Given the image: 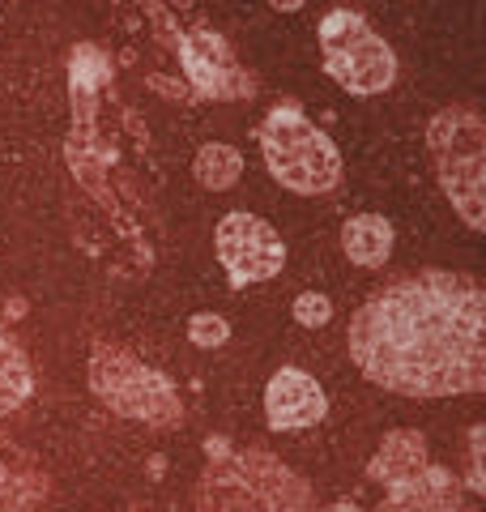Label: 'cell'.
<instances>
[{
    "label": "cell",
    "instance_id": "obj_13",
    "mask_svg": "<svg viewBox=\"0 0 486 512\" xmlns=\"http://www.w3.org/2000/svg\"><path fill=\"white\" fill-rule=\"evenodd\" d=\"M30 389H35V376H30V363L22 355V346L9 338V329L0 325V419L18 410Z\"/></svg>",
    "mask_w": 486,
    "mask_h": 512
},
{
    "label": "cell",
    "instance_id": "obj_2",
    "mask_svg": "<svg viewBox=\"0 0 486 512\" xmlns=\"http://www.w3.org/2000/svg\"><path fill=\"white\" fill-rule=\"evenodd\" d=\"M201 512H312V491L269 453H231L209 461Z\"/></svg>",
    "mask_w": 486,
    "mask_h": 512
},
{
    "label": "cell",
    "instance_id": "obj_12",
    "mask_svg": "<svg viewBox=\"0 0 486 512\" xmlns=\"http://www.w3.org/2000/svg\"><path fill=\"white\" fill-rule=\"evenodd\" d=\"M342 248L354 265L376 269L388 261V252H393V227H388L380 214H359L342 227Z\"/></svg>",
    "mask_w": 486,
    "mask_h": 512
},
{
    "label": "cell",
    "instance_id": "obj_3",
    "mask_svg": "<svg viewBox=\"0 0 486 512\" xmlns=\"http://www.w3.org/2000/svg\"><path fill=\"white\" fill-rule=\"evenodd\" d=\"M431 158L465 227H486V128L474 111L448 107L431 120Z\"/></svg>",
    "mask_w": 486,
    "mask_h": 512
},
{
    "label": "cell",
    "instance_id": "obj_14",
    "mask_svg": "<svg viewBox=\"0 0 486 512\" xmlns=\"http://www.w3.org/2000/svg\"><path fill=\"white\" fill-rule=\"evenodd\" d=\"M43 495L39 474L26 461H9L0 457V512H22Z\"/></svg>",
    "mask_w": 486,
    "mask_h": 512
},
{
    "label": "cell",
    "instance_id": "obj_15",
    "mask_svg": "<svg viewBox=\"0 0 486 512\" xmlns=\"http://www.w3.org/2000/svg\"><path fill=\"white\" fill-rule=\"evenodd\" d=\"M192 171H197V180L205 188H214V192H226L235 180H239V171H243V158L235 146H222V141H214V146H205L197 154V163H192Z\"/></svg>",
    "mask_w": 486,
    "mask_h": 512
},
{
    "label": "cell",
    "instance_id": "obj_16",
    "mask_svg": "<svg viewBox=\"0 0 486 512\" xmlns=\"http://www.w3.org/2000/svg\"><path fill=\"white\" fill-rule=\"evenodd\" d=\"M188 338L209 350V346H222L226 338H231V325H226L222 316H214V312H197L188 320Z\"/></svg>",
    "mask_w": 486,
    "mask_h": 512
},
{
    "label": "cell",
    "instance_id": "obj_11",
    "mask_svg": "<svg viewBox=\"0 0 486 512\" xmlns=\"http://www.w3.org/2000/svg\"><path fill=\"white\" fill-rule=\"evenodd\" d=\"M423 470H427V440L418 431H393V436H384L376 461H371V478H384L388 487L405 483V478H414Z\"/></svg>",
    "mask_w": 486,
    "mask_h": 512
},
{
    "label": "cell",
    "instance_id": "obj_7",
    "mask_svg": "<svg viewBox=\"0 0 486 512\" xmlns=\"http://www.w3.org/2000/svg\"><path fill=\"white\" fill-rule=\"evenodd\" d=\"M218 261L226 265L235 286L248 282H269L273 274H282L286 265V244L282 235L256 214H226L214 231Z\"/></svg>",
    "mask_w": 486,
    "mask_h": 512
},
{
    "label": "cell",
    "instance_id": "obj_10",
    "mask_svg": "<svg viewBox=\"0 0 486 512\" xmlns=\"http://www.w3.org/2000/svg\"><path fill=\"white\" fill-rule=\"evenodd\" d=\"M384 508L388 512H457V478L440 466H427L423 474L393 483Z\"/></svg>",
    "mask_w": 486,
    "mask_h": 512
},
{
    "label": "cell",
    "instance_id": "obj_5",
    "mask_svg": "<svg viewBox=\"0 0 486 512\" xmlns=\"http://www.w3.org/2000/svg\"><path fill=\"white\" fill-rule=\"evenodd\" d=\"M90 384L111 410H120V414H128V419H137V423L175 427L180 423V414H184L180 397H175L167 376H158L154 367L137 363L133 355H124V350L107 346V342L94 346Z\"/></svg>",
    "mask_w": 486,
    "mask_h": 512
},
{
    "label": "cell",
    "instance_id": "obj_8",
    "mask_svg": "<svg viewBox=\"0 0 486 512\" xmlns=\"http://www.w3.org/2000/svg\"><path fill=\"white\" fill-rule=\"evenodd\" d=\"M180 60H184V73L188 82L197 86L209 99H239V94H252L248 77L239 73L235 56L226 52V43L209 30H192L180 43Z\"/></svg>",
    "mask_w": 486,
    "mask_h": 512
},
{
    "label": "cell",
    "instance_id": "obj_1",
    "mask_svg": "<svg viewBox=\"0 0 486 512\" xmlns=\"http://www.w3.org/2000/svg\"><path fill=\"white\" fill-rule=\"evenodd\" d=\"M486 308L474 278L431 269L363 303L350 359L388 393L461 397L486 384Z\"/></svg>",
    "mask_w": 486,
    "mask_h": 512
},
{
    "label": "cell",
    "instance_id": "obj_4",
    "mask_svg": "<svg viewBox=\"0 0 486 512\" xmlns=\"http://www.w3.org/2000/svg\"><path fill=\"white\" fill-rule=\"evenodd\" d=\"M261 150L273 180L290 192H303V197L329 192L342 180V154H337V146L290 107L269 111V120L261 124Z\"/></svg>",
    "mask_w": 486,
    "mask_h": 512
},
{
    "label": "cell",
    "instance_id": "obj_17",
    "mask_svg": "<svg viewBox=\"0 0 486 512\" xmlns=\"http://www.w3.org/2000/svg\"><path fill=\"white\" fill-rule=\"evenodd\" d=\"M329 316H333V303L324 299L320 291H307L295 299V320L307 329H320V325H329Z\"/></svg>",
    "mask_w": 486,
    "mask_h": 512
},
{
    "label": "cell",
    "instance_id": "obj_19",
    "mask_svg": "<svg viewBox=\"0 0 486 512\" xmlns=\"http://www.w3.org/2000/svg\"><path fill=\"white\" fill-rule=\"evenodd\" d=\"M324 512H363V508H354V504H333V508H324Z\"/></svg>",
    "mask_w": 486,
    "mask_h": 512
},
{
    "label": "cell",
    "instance_id": "obj_9",
    "mask_svg": "<svg viewBox=\"0 0 486 512\" xmlns=\"http://www.w3.org/2000/svg\"><path fill=\"white\" fill-rule=\"evenodd\" d=\"M324 410H329V402H324V389L307 372H299V367H282V372L269 380L265 414H269V423L278 431L316 427L324 419Z\"/></svg>",
    "mask_w": 486,
    "mask_h": 512
},
{
    "label": "cell",
    "instance_id": "obj_6",
    "mask_svg": "<svg viewBox=\"0 0 486 512\" xmlns=\"http://www.w3.org/2000/svg\"><path fill=\"white\" fill-rule=\"evenodd\" d=\"M320 47H324V69L342 90L350 94H380L393 86L397 56L359 13L333 9L320 22Z\"/></svg>",
    "mask_w": 486,
    "mask_h": 512
},
{
    "label": "cell",
    "instance_id": "obj_18",
    "mask_svg": "<svg viewBox=\"0 0 486 512\" xmlns=\"http://www.w3.org/2000/svg\"><path fill=\"white\" fill-rule=\"evenodd\" d=\"M273 9H282V13H295V9H303V0H269Z\"/></svg>",
    "mask_w": 486,
    "mask_h": 512
}]
</instances>
